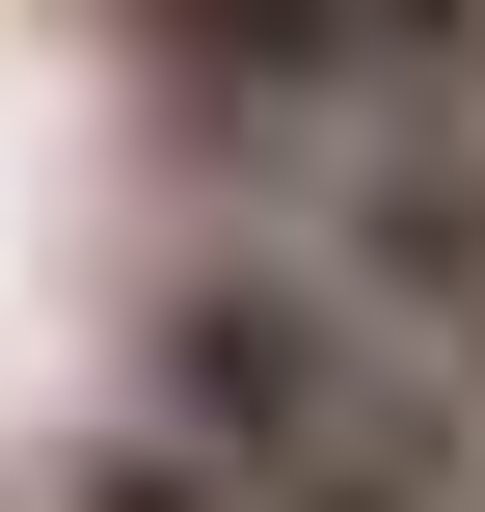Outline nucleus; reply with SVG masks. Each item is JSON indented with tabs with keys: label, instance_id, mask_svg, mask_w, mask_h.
Listing matches in <instances>:
<instances>
[{
	"label": "nucleus",
	"instance_id": "2",
	"mask_svg": "<svg viewBox=\"0 0 485 512\" xmlns=\"http://www.w3.org/2000/svg\"><path fill=\"white\" fill-rule=\"evenodd\" d=\"M297 243H324V297H351V324H405V351L485 405V108H459V81L351 108V135L297 162Z\"/></svg>",
	"mask_w": 485,
	"mask_h": 512
},
{
	"label": "nucleus",
	"instance_id": "1",
	"mask_svg": "<svg viewBox=\"0 0 485 512\" xmlns=\"http://www.w3.org/2000/svg\"><path fill=\"white\" fill-rule=\"evenodd\" d=\"M135 432H189L216 486H485V405L324 297V243H216L135 324Z\"/></svg>",
	"mask_w": 485,
	"mask_h": 512
}]
</instances>
